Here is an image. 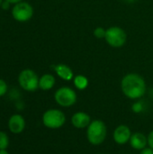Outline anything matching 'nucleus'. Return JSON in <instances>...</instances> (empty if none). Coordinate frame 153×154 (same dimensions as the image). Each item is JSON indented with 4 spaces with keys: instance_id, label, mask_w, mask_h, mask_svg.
Returning <instances> with one entry per match:
<instances>
[{
    "instance_id": "nucleus-1",
    "label": "nucleus",
    "mask_w": 153,
    "mask_h": 154,
    "mask_svg": "<svg viewBox=\"0 0 153 154\" xmlns=\"http://www.w3.org/2000/svg\"><path fill=\"white\" fill-rule=\"evenodd\" d=\"M124 95L130 99H139L145 95L146 83L144 79L136 73L125 75L121 81Z\"/></svg>"
},
{
    "instance_id": "nucleus-2",
    "label": "nucleus",
    "mask_w": 153,
    "mask_h": 154,
    "mask_svg": "<svg viewBox=\"0 0 153 154\" xmlns=\"http://www.w3.org/2000/svg\"><path fill=\"white\" fill-rule=\"evenodd\" d=\"M107 135V127L101 120H94L87 128V138L90 144L97 146L102 144Z\"/></svg>"
},
{
    "instance_id": "nucleus-3",
    "label": "nucleus",
    "mask_w": 153,
    "mask_h": 154,
    "mask_svg": "<svg viewBox=\"0 0 153 154\" xmlns=\"http://www.w3.org/2000/svg\"><path fill=\"white\" fill-rule=\"evenodd\" d=\"M41 121L45 127L51 130H56L61 128L65 125L66 116L61 110L51 108L43 113Z\"/></svg>"
},
{
    "instance_id": "nucleus-4",
    "label": "nucleus",
    "mask_w": 153,
    "mask_h": 154,
    "mask_svg": "<svg viewBox=\"0 0 153 154\" xmlns=\"http://www.w3.org/2000/svg\"><path fill=\"white\" fill-rule=\"evenodd\" d=\"M39 79L37 74L30 69H23L18 75V83L20 87L28 92H33L39 88Z\"/></svg>"
},
{
    "instance_id": "nucleus-5",
    "label": "nucleus",
    "mask_w": 153,
    "mask_h": 154,
    "mask_svg": "<svg viewBox=\"0 0 153 154\" xmlns=\"http://www.w3.org/2000/svg\"><path fill=\"white\" fill-rule=\"evenodd\" d=\"M77 93L69 87H61L54 94L55 102L61 107H70L77 102Z\"/></svg>"
},
{
    "instance_id": "nucleus-6",
    "label": "nucleus",
    "mask_w": 153,
    "mask_h": 154,
    "mask_svg": "<svg viewBox=\"0 0 153 154\" xmlns=\"http://www.w3.org/2000/svg\"><path fill=\"white\" fill-rule=\"evenodd\" d=\"M106 42L115 48H120L124 45L126 42V32L118 26H112L106 30Z\"/></svg>"
},
{
    "instance_id": "nucleus-7",
    "label": "nucleus",
    "mask_w": 153,
    "mask_h": 154,
    "mask_svg": "<svg viewBox=\"0 0 153 154\" xmlns=\"http://www.w3.org/2000/svg\"><path fill=\"white\" fill-rule=\"evenodd\" d=\"M33 15V8L27 2H20L15 4L12 8L13 18L20 23L28 22Z\"/></svg>"
},
{
    "instance_id": "nucleus-8",
    "label": "nucleus",
    "mask_w": 153,
    "mask_h": 154,
    "mask_svg": "<svg viewBox=\"0 0 153 154\" xmlns=\"http://www.w3.org/2000/svg\"><path fill=\"white\" fill-rule=\"evenodd\" d=\"M132 134L133 133L129 126L125 125H120L115 129L113 133V139L115 143L119 145H124L129 143Z\"/></svg>"
},
{
    "instance_id": "nucleus-9",
    "label": "nucleus",
    "mask_w": 153,
    "mask_h": 154,
    "mask_svg": "<svg viewBox=\"0 0 153 154\" xmlns=\"http://www.w3.org/2000/svg\"><path fill=\"white\" fill-rule=\"evenodd\" d=\"M25 128V120L23 116L14 114L10 116L8 120V129L14 134H19L23 132Z\"/></svg>"
},
{
    "instance_id": "nucleus-10",
    "label": "nucleus",
    "mask_w": 153,
    "mask_h": 154,
    "mask_svg": "<svg viewBox=\"0 0 153 154\" xmlns=\"http://www.w3.org/2000/svg\"><path fill=\"white\" fill-rule=\"evenodd\" d=\"M91 122L92 121H91L90 116L85 112H82V111L75 113L71 116V124L77 129L87 128V126L90 125Z\"/></svg>"
},
{
    "instance_id": "nucleus-11",
    "label": "nucleus",
    "mask_w": 153,
    "mask_h": 154,
    "mask_svg": "<svg viewBox=\"0 0 153 154\" xmlns=\"http://www.w3.org/2000/svg\"><path fill=\"white\" fill-rule=\"evenodd\" d=\"M131 147L136 151H142V149L146 148L148 145V138L147 136L140 132L133 133L131 136L129 141Z\"/></svg>"
},
{
    "instance_id": "nucleus-12",
    "label": "nucleus",
    "mask_w": 153,
    "mask_h": 154,
    "mask_svg": "<svg viewBox=\"0 0 153 154\" xmlns=\"http://www.w3.org/2000/svg\"><path fill=\"white\" fill-rule=\"evenodd\" d=\"M54 70L57 73V75L63 80L70 81L71 79H74V74L72 69L65 64H58L54 66Z\"/></svg>"
},
{
    "instance_id": "nucleus-13",
    "label": "nucleus",
    "mask_w": 153,
    "mask_h": 154,
    "mask_svg": "<svg viewBox=\"0 0 153 154\" xmlns=\"http://www.w3.org/2000/svg\"><path fill=\"white\" fill-rule=\"evenodd\" d=\"M56 83V79L51 74H44L39 79V88L44 91L51 89Z\"/></svg>"
},
{
    "instance_id": "nucleus-14",
    "label": "nucleus",
    "mask_w": 153,
    "mask_h": 154,
    "mask_svg": "<svg viewBox=\"0 0 153 154\" xmlns=\"http://www.w3.org/2000/svg\"><path fill=\"white\" fill-rule=\"evenodd\" d=\"M73 82H74L75 87L79 90H84L88 86V79L87 77H85L83 75H78V76L74 77Z\"/></svg>"
},
{
    "instance_id": "nucleus-15",
    "label": "nucleus",
    "mask_w": 153,
    "mask_h": 154,
    "mask_svg": "<svg viewBox=\"0 0 153 154\" xmlns=\"http://www.w3.org/2000/svg\"><path fill=\"white\" fill-rule=\"evenodd\" d=\"M9 145V137L4 131H0V150H5Z\"/></svg>"
},
{
    "instance_id": "nucleus-16",
    "label": "nucleus",
    "mask_w": 153,
    "mask_h": 154,
    "mask_svg": "<svg viewBox=\"0 0 153 154\" xmlns=\"http://www.w3.org/2000/svg\"><path fill=\"white\" fill-rule=\"evenodd\" d=\"M106 30H105L103 27H97L94 31V35L98 39H102L106 37Z\"/></svg>"
},
{
    "instance_id": "nucleus-17",
    "label": "nucleus",
    "mask_w": 153,
    "mask_h": 154,
    "mask_svg": "<svg viewBox=\"0 0 153 154\" xmlns=\"http://www.w3.org/2000/svg\"><path fill=\"white\" fill-rule=\"evenodd\" d=\"M7 90H8V87H7L6 82L4 79H0V97L5 96L6 94Z\"/></svg>"
},
{
    "instance_id": "nucleus-18",
    "label": "nucleus",
    "mask_w": 153,
    "mask_h": 154,
    "mask_svg": "<svg viewBox=\"0 0 153 154\" xmlns=\"http://www.w3.org/2000/svg\"><path fill=\"white\" fill-rule=\"evenodd\" d=\"M147 138H148V145H149V147L153 150V131L150 132Z\"/></svg>"
},
{
    "instance_id": "nucleus-19",
    "label": "nucleus",
    "mask_w": 153,
    "mask_h": 154,
    "mask_svg": "<svg viewBox=\"0 0 153 154\" xmlns=\"http://www.w3.org/2000/svg\"><path fill=\"white\" fill-rule=\"evenodd\" d=\"M133 110L135 112V113H139L142 110V104L139 102V103H135L133 106Z\"/></svg>"
},
{
    "instance_id": "nucleus-20",
    "label": "nucleus",
    "mask_w": 153,
    "mask_h": 154,
    "mask_svg": "<svg viewBox=\"0 0 153 154\" xmlns=\"http://www.w3.org/2000/svg\"><path fill=\"white\" fill-rule=\"evenodd\" d=\"M140 154H153V150L150 147H146L140 151Z\"/></svg>"
},
{
    "instance_id": "nucleus-21",
    "label": "nucleus",
    "mask_w": 153,
    "mask_h": 154,
    "mask_svg": "<svg viewBox=\"0 0 153 154\" xmlns=\"http://www.w3.org/2000/svg\"><path fill=\"white\" fill-rule=\"evenodd\" d=\"M10 5H11V4H10L9 2L4 0L3 3H2V5H1V8H2L3 10H7V9H9Z\"/></svg>"
},
{
    "instance_id": "nucleus-22",
    "label": "nucleus",
    "mask_w": 153,
    "mask_h": 154,
    "mask_svg": "<svg viewBox=\"0 0 153 154\" xmlns=\"http://www.w3.org/2000/svg\"><path fill=\"white\" fill-rule=\"evenodd\" d=\"M5 1H7V2H9L11 5L13 4V5H15V4H18V3H20V2H22L23 0H5Z\"/></svg>"
},
{
    "instance_id": "nucleus-23",
    "label": "nucleus",
    "mask_w": 153,
    "mask_h": 154,
    "mask_svg": "<svg viewBox=\"0 0 153 154\" xmlns=\"http://www.w3.org/2000/svg\"><path fill=\"white\" fill-rule=\"evenodd\" d=\"M0 154H10V153L6 151V149H5V150H0Z\"/></svg>"
},
{
    "instance_id": "nucleus-24",
    "label": "nucleus",
    "mask_w": 153,
    "mask_h": 154,
    "mask_svg": "<svg viewBox=\"0 0 153 154\" xmlns=\"http://www.w3.org/2000/svg\"><path fill=\"white\" fill-rule=\"evenodd\" d=\"M126 2H128V3H134L135 1H137V0H125Z\"/></svg>"
},
{
    "instance_id": "nucleus-25",
    "label": "nucleus",
    "mask_w": 153,
    "mask_h": 154,
    "mask_svg": "<svg viewBox=\"0 0 153 154\" xmlns=\"http://www.w3.org/2000/svg\"><path fill=\"white\" fill-rule=\"evenodd\" d=\"M3 1H4V0H0V7H1V5H2V3H3Z\"/></svg>"
},
{
    "instance_id": "nucleus-26",
    "label": "nucleus",
    "mask_w": 153,
    "mask_h": 154,
    "mask_svg": "<svg viewBox=\"0 0 153 154\" xmlns=\"http://www.w3.org/2000/svg\"><path fill=\"white\" fill-rule=\"evenodd\" d=\"M100 154H106V153H100Z\"/></svg>"
}]
</instances>
